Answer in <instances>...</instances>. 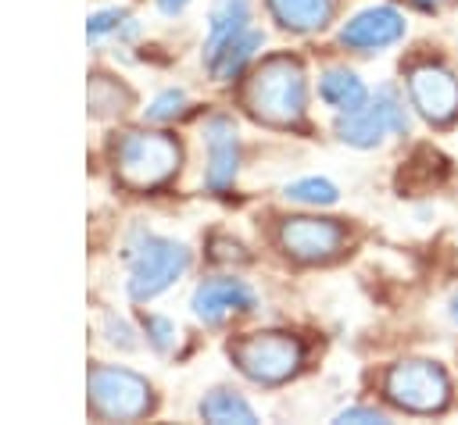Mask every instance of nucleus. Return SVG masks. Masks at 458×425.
<instances>
[{
    "instance_id": "nucleus-1",
    "label": "nucleus",
    "mask_w": 458,
    "mask_h": 425,
    "mask_svg": "<svg viewBox=\"0 0 458 425\" xmlns=\"http://www.w3.org/2000/svg\"><path fill=\"white\" fill-rule=\"evenodd\" d=\"M243 100H247L250 114L268 125H297L304 118V104H308V82H304L301 61L286 57V54L261 61L247 82Z\"/></svg>"
},
{
    "instance_id": "nucleus-2",
    "label": "nucleus",
    "mask_w": 458,
    "mask_h": 425,
    "mask_svg": "<svg viewBox=\"0 0 458 425\" xmlns=\"http://www.w3.org/2000/svg\"><path fill=\"white\" fill-rule=\"evenodd\" d=\"M125 261H129V282H125L129 296L143 304L165 293L190 268V250L168 236L136 232L125 246Z\"/></svg>"
},
{
    "instance_id": "nucleus-3",
    "label": "nucleus",
    "mask_w": 458,
    "mask_h": 425,
    "mask_svg": "<svg viewBox=\"0 0 458 425\" xmlns=\"http://www.w3.org/2000/svg\"><path fill=\"white\" fill-rule=\"evenodd\" d=\"M179 143L168 132H125L114 143V171L129 189H154L179 168Z\"/></svg>"
},
{
    "instance_id": "nucleus-4",
    "label": "nucleus",
    "mask_w": 458,
    "mask_h": 425,
    "mask_svg": "<svg viewBox=\"0 0 458 425\" xmlns=\"http://www.w3.org/2000/svg\"><path fill=\"white\" fill-rule=\"evenodd\" d=\"M229 354H233L236 368L250 382H261V386L286 382L304 361V346L290 332H250V336L236 339L229 346Z\"/></svg>"
},
{
    "instance_id": "nucleus-5",
    "label": "nucleus",
    "mask_w": 458,
    "mask_h": 425,
    "mask_svg": "<svg viewBox=\"0 0 458 425\" xmlns=\"http://www.w3.org/2000/svg\"><path fill=\"white\" fill-rule=\"evenodd\" d=\"M404 132H408V111L394 86H379L376 93H369L361 107L344 111L336 118V136L361 150L379 146L386 136H404Z\"/></svg>"
},
{
    "instance_id": "nucleus-6",
    "label": "nucleus",
    "mask_w": 458,
    "mask_h": 425,
    "mask_svg": "<svg viewBox=\"0 0 458 425\" xmlns=\"http://www.w3.org/2000/svg\"><path fill=\"white\" fill-rule=\"evenodd\" d=\"M383 389H386L390 404H397L404 411H415V414L444 411L447 400H451V379H447V371L437 361H419V357L397 361L386 371Z\"/></svg>"
},
{
    "instance_id": "nucleus-7",
    "label": "nucleus",
    "mask_w": 458,
    "mask_h": 425,
    "mask_svg": "<svg viewBox=\"0 0 458 425\" xmlns=\"http://www.w3.org/2000/svg\"><path fill=\"white\" fill-rule=\"evenodd\" d=\"M89 404L107 421H132L150 411V386L129 368L97 364L89 371Z\"/></svg>"
},
{
    "instance_id": "nucleus-8",
    "label": "nucleus",
    "mask_w": 458,
    "mask_h": 425,
    "mask_svg": "<svg viewBox=\"0 0 458 425\" xmlns=\"http://www.w3.org/2000/svg\"><path fill=\"white\" fill-rule=\"evenodd\" d=\"M408 96L426 121L447 125L458 114V75L437 61L415 64L408 71Z\"/></svg>"
},
{
    "instance_id": "nucleus-9",
    "label": "nucleus",
    "mask_w": 458,
    "mask_h": 425,
    "mask_svg": "<svg viewBox=\"0 0 458 425\" xmlns=\"http://www.w3.org/2000/svg\"><path fill=\"white\" fill-rule=\"evenodd\" d=\"M347 243V229L333 218H286L279 225V246L293 257V261H329L344 250Z\"/></svg>"
},
{
    "instance_id": "nucleus-10",
    "label": "nucleus",
    "mask_w": 458,
    "mask_h": 425,
    "mask_svg": "<svg viewBox=\"0 0 458 425\" xmlns=\"http://www.w3.org/2000/svg\"><path fill=\"white\" fill-rule=\"evenodd\" d=\"M408 32V21L397 7L390 4H376V7H365L358 11L351 21H344L340 29V43L347 50H361V54H376V50H386L394 46L397 39H404Z\"/></svg>"
},
{
    "instance_id": "nucleus-11",
    "label": "nucleus",
    "mask_w": 458,
    "mask_h": 425,
    "mask_svg": "<svg viewBox=\"0 0 458 425\" xmlns=\"http://www.w3.org/2000/svg\"><path fill=\"white\" fill-rule=\"evenodd\" d=\"M254 304V289L243 279H204L190 296V307L204 325H218L229 314H247Z\"/></svg>"
},
{
    "instance_id": "nucleus-12",
    "label": "nucleus",
    "mask_w": 458,
    "mask_h": 425,
    "mask_svg": "<svg viewBox=\"0 0 458 425\" xmlns=\"http://www.w3.org/2000/svg\"><path fill=\"white\" fill-rule=\"evenodd\" d=\"M204 143H208V168H204V186L211 193H222L233 186L236 168H240V136L233 118L215 114L204 125Z\"/></svg>"
},
{
    "instance_id": "nucleus-13",
    "label": "nucleus",
    "mask_w": 458,
    "mask_h": 425,
    "mask_svg": "<svg viewBox=\"0 0 458 425\" xmlns=\"http://www.w3.org/2000/svg\"><path fill=\"white\" fill-rule=\"evenodd\" d=\"M247 29H250V7H247V0H218L211 7V18H208L204 61H211L225 43H233Z\"/></svg>"
},
{
    "instance_id": "nucleus-14",
    "label": "nucleus",
    "mask_w": 458,
    "mask_h": 425,
    "mask_svg": "<svg viewBox=\"0 0 458 425\" xmlns=\"http://www.w3.org/2000/svg\"><path fill=\"white\" fill-rule=\"evenodd\" d=\"M272 18L293 32H315L333 21L336 0H268Z\"/></svg>"
},
{
    "instance_id": "nucleus-15",
    "label": "nucleus",
    "mask_w": 458,
    "mask_h": 425,
    "mask_svg": "<svg viewBox=\"0 0 458 425\" xmlns=\"http://www.w3.org/2000/svg\"><path fill=\"white\" fill-rule=\"evenodd\" d=\"M318 96H322L336 114H344V111L361 107V104L369 100V89H365V82H361L354 71H347V68H329V71H322V79H318Z\"/></svg>"
},
{
    "instance_id": "nucleus-16",
    "label": "nucleus",
    "mask_w": 458,
    "mask_h": 425,
    "mask_svg": "<svg viewBox=\"0 0 458 425\" xmlns=\"http://www.w3.org/2000/svg\"><path fill=\"white\" fill-rule=\"evenodd\" d=\"M261 43H265V36H261L258 29L240 32L233 43H225V46L208 61L211 75H215V79H233V75H240V71H243V64L258 54V46H261Z\"/></svg>"
},
{
    "instance_id": "nucleus-17",
    "label": "nucleus",
    "mask_w": 458,
    "mask_h": 425,
    "mask_svg": "<svg viewBox=\"0 0 458 425\" xmlns=\"http://www.w3.org/2000/svg\"><path fill=\"white\" fill-rule=\"evenodd\" d=\"M200 414H204L208 421H218V425H229V421H236V425H254V421H258V414L250 411V404L240 400L236 393H225V389H215L211 396H204Z\"/></svg>"
},
{
    "instance_id": "nucleus-18",
    "label": "nucleus",
    "mask_w": 458,
    "mask_h": 425,
    "mask_svg": "<svg viewBox=\"0 0 458 425\" xmlns=\"http://www.w3.org/2000/svg\"><path fill=\"white\" fill-rule=\"evenodd\" d=\"M283 196L293 200V204H308V207H329V204L340 200V189H336L329 179L311 175V179H297V182H290V186L283 189Z\"/></svg>"
},
{
    "instance_id": "nucleus-19",
    "label": "nucleus",
    "mask_w": 458,
    "mask_h": 425,
    "mask_svg": "<svg viewBox=\"0 0 458 425\" xmlns=\"http://www.w3.org/2000/svg\"><path fill=\"white\" fill-rule=\"evenodd\" d=\"M122 104H129V93L118 82H111L107 75H93L89 79V107H93V114L122 111Z\"/></svg>"
},
{
    "instance_id": "nucleus-20",
    "label": "nucleus",
    "mask_w": 458,
    "mask_h": 425,
    "mask_svg": "<svg viewBox=\"0 0 458 425\" xmlns=\"http://www.w3.org/2000/svg\"><path fill=\"white\" fill-rule=\"evenodd\" d=\"M122 25H129V14H125V11H118V7H107V11H97V14L86 21V36L97 43L100 36L118 32Z\"/></svg>"
},
{
    "instance_id": "nucleus-21",
    "label": "nucleus",
    "mask_w": 458,
    "mask_h": 425,
    "mask_svg": "<svg viewBox=\"0 0 458 425\" xmlns=\"http://www.w3.org/2000/svg\"><path fill=\"white\" fill-rule=\"evenodd\" d=\"M182 104H186V93H182V89H165V93H157V96L150 100L147 118H150V121H168V118H175V114L182 111Z\"/></svg>"
},
{
    "instance_id": "nucleus-22",
    "label": "nucleus",
    "mask_w": 458,
    "mask_h": 425,
    "mask_svg": "<svg viewBox=\"0 0 458 425\" xmlns=\"http://www.w3.org/2000/svg\"><path fill=\"white\" fill-rule=\"evenodd\" d=\"M143 332H147V339H150V346L154 350H172V343H175V325L168 321V318H161V314H150L147 321H143Z\"/></svg>"
},
{
    "instance_id": "nucleus-23",
    "label": "nucleus",
    "mask_w": 458,
    "mask_h": 425,
    "mask_svg": "<svg viewBox=\"0 0 458 425\" xmlns=\"http://www.w3.org/2000/svg\"><path fill=\"white\" fill-rule=\"evenodd\" d=\"M336 421H376V425H383L386 414L376 411V407H347V411L336 414Z\"/></svg>"
},
{
    "instance_id": "nucleus-24",
    "label": "nucleus",
    "mask_w": 458,
    "mask_h": 425,
    "mask_svg": "<svg viewBox=\"0 0 458 425\" xmlns=\"http://www.w3.org/2000/svg\"><path fill=\"white\" fill-rule=\"evenodd\" d=\"M240 250H243V246L233 243V239H215V257H218V261H229V257H240V261H243Z\"/></svg>"
},
{
    "instance_id": "nucleus-25",
    "label": "nucleus",
    "mask_w": 458,
    "mask_h": 425,
    "mask_svg": "<svg viewBox=\"0 0 458 425\" xmlns=\"http://www.w3.org/2000/svg\"><path fill=\"white\" fill-rule=\"evenodd\" d=\"M186 4H190V0H157V7H161L165 14H179Z\"/></svg>"
},
{
    "instance_id": "nucleus-26",
    "label": "nucleus",
    "mask_w": 458,
    "mask_h": 425,
    "mask_svg": "<svg viewBox=\"0 0 458 425\" xmlns=\"http://www.w3.org/2000/svg\"><path fill=\"white\" fill-rule=\"evenodd\" d=\"M447 314H451V321L458 325V289L451 293V300H447Z\"/></svg>"
},
{
    "instance_id": "nucleus-27",
    "label": "nucleus",
    "mask_w": 458,
    "mask_h": 425,
    "mask_svg": "<svg viewBox=\"0 0 458 425\" xmlns=\"http://www.w3.org/2000/svg\"><path fill=\"white\" fill-rule=\"evenodd\" d=\"M415 4H419V7H422V11H433V7H437V4H440V0H415Z\"/></svg>"
}]
</instances>
